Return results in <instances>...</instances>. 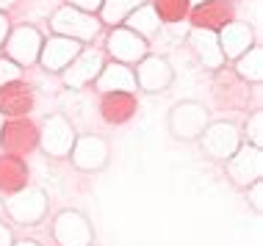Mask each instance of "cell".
<instances>
[{"label": "cell", "instance_id": "10", "mask_svg": "<svg viewBox=\"0 0 263 246\" xmlns=\"http://www.w3.org/2000/svg\"><path fill=\"white\" fill-rule=\"evenodd\" d=\"M0 150L6 155L28 158L33 150H39V125L31 116L6 119L0 130Z\"/></svg>", "mask_w": 263, "mask_h": 246}, {"label": "cell", "instance_id": "7", "mask_svg": "<svg viewBox=\"0 0 263 246\" xmlns=\"http://www.w3.org/2000/svg\"><path fill=\"white\" fill-rule=\"evenodd\" d=\"M55 246H95V224L86 213L75 208H64L53 219Z\"/></svg>", "mask_w": 263, "mask_h": 246}, {"label": "cell", "instance_id": "6", "mask_svg": "<svg viewBox=\"0 0 263 246\" xmlns=\"http://www.w3.org/2000/svg\"><path fill=\"white\" fill-rule=\"evenodd\" d=\"M211 94H213L216 108H222V111H250V102H252V86L244 83L227 67L213 72Z\"/></svg>", "mask_w": 263, "mask_h": 246}, {"label": "cell", "instance_id": "20", "mask_svg": "<svg viewBox=\"0 0 263 246\" xmlns=\"http://www.w3.org/2000/svg\"><path fill=\"white\" fill-rule=\"evenodd\" d=\"M97 111H100V119L105 125L122 128V125H127L136 116L139 100H136V94H127V91H111V94H100Z\"/></svg>", "mask_w": 263, "mask_h": 246}, {"label": "cell", "instance_id": "17", "mask_svg": "<svg viewBox=\"0 0 263 246\" xmlns=\"http://www.w3.org/2000/svg\"><path fill=\"white\" fill-rule=\"evenodd\" d=\"M186 47L191 50V55L197 58V64L208 72H216V69L227 67L224 55L219 50V39L213 31H202V28H189L186 31Z\"/></svg>", "mask_w": 263, "mask_h": 246}, {"label": "cell", "instance_id": "13", "mask_svg": "<svg viewBox=\"0 0 263 246\" xmlns=\"http://www.w3.org/2000/svg\"><path fill=\"white\" fill-rule=\"evenodd\" d=\"M105 53L111 61L125 67H136L147 53H150V42H144L139 33L127 31L125 25L108 28V36H105Z\"/></svg>", "mask_w": 263, "mask_h": 246}, {"label": "cell", "instance_id": "26", "mask_svg": "<svg viewBox=\"0 0 263 246\" xmlns=\"http://www.w3.org/2000/svg\"><path fill=\"white\" fill-rule=\"evenodd\" d=\"M153 9L158 14L161 25H177L183 19H189V11H191V3L189 0H153Z\"/></svg>", "mask_w": 263, "mask_h": 246}, {"label": "cell", "instance_id": "23", "mask_svg": "<svg viewBox=\"0 0 263 246\" xmlns=\"http://www.w3.org/2000/svg\"><path fill=\"white\" fill-rule=\"evenodd\" d=\"M230 69L244 83H250V86H260V83H263V47L252 45L244 55H238V58L233 61Z\"/></svg>", "mask_w": 263, "mask_h": 246}, {"label": "cell", "instance_id": "9", "mask_svg": "<svg viewBox=\"0 0 263 246\" xmlns=\"http://www.w3.org/2000/svg\"><path fill=\"white\" fill-rule=\"evenodd\" d=\"M197 141L202 147V155L216 160V163H224L244 144L241 141V128L233 122H208V128L202 130V136Z\"/></svg>", "mask_w": 263, "mask_h": 246}, {"label": "cell", "instance_id": "18", "mask_svg": "<svg viewBox=\"0 0 263 246\" xmlns=\"http://www.w3.org/2000/svg\"><path fill=\"white\" fill-rule=\"evenodd\" d=\"M33 102H36L33 86H31V83H25L23 78L9 80V83L0 86V114H3V119L28 116L33 111Z\"/></svg>", "mask_w": 263, "mask_h": 246}, {"label": "cell", "instance_id": "28", "mask_svg": "<svg viewBox=\"0 0 263 246\" xmlns=\"http://www.w3.org/2000/svg\"><path fill=\"white\" fill-rule=\"evenodd\" d=\"M247 202L252 205L255 213H263V180H255L250 188H247Z\"/></svg>", "mask_w": 263, "mask_h": 246}, {"label": "cell", "instance_id": "11", "mask_svg": "<svg viewBox=\"0 0 263 246\" xmlns=\"http://www.w3.org/2000/svg\"><path fill=\"white\" fill-rule=\"evenodd\" d=\"M224 174L236 188H250L255 180H263V150L252 144H241L224 160Z\"/></svg>", "mask_w": 263, "mask_h": 246}, {"label": "cell", "instance_id": "32", "mask_svg": "<svg viewBox=\"0 0 263 246\" xmlns=\"http://www.w3.org/2000/svg\"><path fill=\"white\" fill-rule=\"evenodd\" d=\"M9 31H11V19H9V14L0 11V47H3V42H6V36H9Z\"/></svg>", "mask_w": 263, "mask_h": 246}, {"label": "cell", "instance_id": "31", "mask_svg": "<svg viewBox=\"0 0 263 246\" xmlns=\"http://www.w3.org/2000/svg\"><path fill=\"white\" fill-rule=\"evenodd\" d=\"M14 243V233L6 221H0V246H11Z\"/></svg>", "mask_w": 263, "mask_h": 246}, {"label": "cell", "instance_id": "12", "mask_svg": "<svg viewBox=\"0 0 263 246\" xmlns=\"http://www.w3.org/2000/svg\"><path fill=\"white\" fill-rule=\"evenodd\" d=\"M69 160H72L78 172H86V174L103 172L111 160V141L97 136V133H83V136L75 138Z\"/></svg>", "mask_w": 263, "mask_h": 246}, {"label": "cell", "instance_id": "3", "mask_svg": "<svg viewBox=\"0 0 263 246\" xmlns=\"http://www.w3.org/2000/svg\"><path fill=\"white\" fill-rule=\"evenodd\" d=\"M211 122V111L200 100H183L169 108L166 128L177 141H197Z\"/></svg>", "mask_w": 263, "mask_h": 246}, {"label": "cell", "instance_id": "8", "mask_svg": "<svg viewBox=\"0 0 263 246\" xmlns=\"http://www.w3.org/2000/svg\"><path fill=\"white\" fill-rule=\"evenodd\" d=\"M133 78H136V91L144 94H163L175 83V67L166 55L147 53L144 58L133 67Z\"/></svg>", "mask_w": 263, "mask_h": 246}, {"label": "cell", "instance_id": "21", "mask_svg": "<svg viewBox=\"0 0 263 246\" xmlns=\"http://www.w3.org/2000/svg\"><path fill=\"white\" fill-rule=\"evenodd\" d=\"M95 91L100 94H111V91H127V94H136V78H133V67L117 64V61H105L97 80L91 83Z\"/></svg>", "mask_w": 263, "mask_h": 246}, {"label": "cell", "instance_id": "14", "mask_svg": "<svg viewBox=\"0 0 263 246\" xmlns=\"http://www.w3.org/2000/svg\"><path fill=\"white\" fill-rule=\"evenodd\" d=\"M105 64V55L95 47H83L81 53L75 55V61L69 64L67 69L61 72V83L72 91H81V89H89L91 83L97 80L100 69Z\"/></svg>", "mask_w": 263, "mask_h": 246}, {"label": "cell", "instance_id": "19", "mask_svg": "<svg viewBox=\"0 0 263 246\" xmlns=\"http://www.w3.org/2000/svg\"><path fill=\"white\" fill-rule=\"evenodd\" d=\"M216 39H219V50L224 55V64L227 61L233 64L238 55H244L255 45V28L250 23L233 19V23H227L222 31H216Z\"/></svg>", "mask_w": 263, "mask_h": 246}, {"label": "cell", "instance_id": "2", "mask_svg": "<svg viewBox=\"0 0 263 246\" xmlns=\"http://www.w3.org/2000/svg\"><path fill=\"white\" fill-rule=\"evenodd\" d=\"M47 208H50V199H47V191L39 186H25L23 191L6 196V202H3L9 221L20 224V227H36V224H42L47 216Z\"/></svg>", "mask_w": 263, "mask_h": 246}, {"label": "cell", "instance_id": "34", "mask_svg": "<svg viewBox=\"0 0 263 246\" xmlns=\"http://www.w3.org/2000/svg\"><path fill=\"white\" fill-rule=\"evenodd\" d=\"M17 3H20V0H0V11H3V14H9V11H11Z\"/></svg>", "mask_w": 263, "mask_h": 246}, {"label": "cell", "instance_id": "25", "mask_svg": "<svg viewBox=\"0 0 263 246\" xmlns=\"http://www.w3.org/2000/svg\"><path fill=\"white\" fill-rule=\"evenodd\" d=\"M141 3H147V0H103L100 11H97V19H100L103 28H117V25H122Z\"/></svg>", "mask_w": 263, "mask_h": 246}, {"label": "cell", "instance_id": "1", "mask_svg": "<svg viewBox=\"0 0 263 246\" xmlns=\"http://www.w3.org/2000/svg\"><path fill=\"white\" fill-rule=\"evenodd\" d=\"M50 33L53 36H67L72 42H81V45H91L97 36L103 33V25L97 19V14H86L78 11L72 6H59L50 14Z\"/></svg>", "mask_w": 263, "mask_h": 246}, {"label": "cell", "instance_id": "35", "mask_svg": "<svg viewBox=\"0 0 263 246\" xmlns=\"http://www.w3.org/2000/svg\"><path fill=\"white\" fill-rule=\"evenodd\" d=\"M189 3H191V6H197V3H205V0H189Z\"/></svg>", "mask_w": 263, "mask_h": 246}, {"label": "cell", "instance_id": "36", "mask_svg": "<svg viewBox=\"0 0 263 246\" xmlns=\"http://www.w3.org/2000/svg\"><path fill=\"white\" fill-rule=\"evenodd\" d=\"M3 122H6V119H3V114H0V130H3Z\"/></svg>", "mask_w": 263, "mask_h": 246}, {"label": "cell", "instance_id": "24", "mask_svg": "<svg viewBox=\"0 0 263 246\" xmlns=\"http://www.w3.org/2000/svg\"><path fill=\"white\" fill-rule=\"evenodd\" d=\"M122 25L127 28V31L139 33L144 42H150V39H155L161 33V19H158V14H155V9H153L150 3H141Z\"/></svg>", "mask_w": 263, "mask_h": 246}, {"label": "cell", "instance_id": "27", "mask_svg": "<svg viewBox=\"0 0 263 246\" xmlns=\"http://www.w3.org/2000/svg\"><path fill=\"white\" fill-rule=\"evenodd\" d=\"M241 141L252 144V147H260V150H263V111L260 108L250 111V116L244 119V128H241Z\"/></svg>", "mask_w": 263, "mask_h": 246}, {"label": "cell", "instance_id": "5", "mask_svg": "<svg viewBox=\"0 0 263 246\" xmlns=\"http://www.w3.org/2000/svg\"><path fill=\"white\" fill-rule=\"evenodd\" d=\"M78 138L75 125L69 122L64 114H47L39 125V150L45 152L47 158H69L72 152V144Z\"/></svg>", "mask_w": 263, "mask_h": 246}, {"label": "cell", "instance_id": "29", "mask_svg": "<svg viewBox=\"0 0 263 246\" xmlns=\"http://www.w3.org/2000/svg\"><path fill=\"white\" fill-rule=\"evenodd\" d=\"M17 78H23V69H20L17 64H11L9 58H3V55H0V86H3V83H9V80H17Z\"/></svg>", "mask_w": 263, "mask_h": 246}, {"label": "cell", "instance_id": "30", "mask_svg": "<svg viewBox=\"0 0 263 246\" xmlns=\"http://www.w3.org/2000/svg\"><path fill=\"white\" fill-rule=\"evenodd\" d=\"M103 0H64V6H72L78 11H86V14H97L100 11Z\"/></svg>", "mask_w": 263, "mask_h": 246}, {"label": "cell", "instance_id": "4", "mask_svg": "<svg viewBox=\"0 0 263 246\" xmlns=\"http://www.w3.org/2000/svg\"><path fill=\"white\" fill-rule=\"evenodd\" d=\"M45 45V33L36 25H11L9 36L3 42V58H9L11 64H17L20 69H28L33 64H39V53Z\"/></svg>", "mask_w": 263, "mask_h": 246}, {"label": "cell", "instance_id": "16", "mask_svg": "<svg viewBox=\"0 0 263 246\" xmlns=\"http://www.w3.org/2000/svg\"><path fill=\"white\" fill-rule=\"evenodd\" d=\"M236 19V0H205V3L191 6L189 23L191 28H202V31H222L227 23Z\"/></svg>", "mask_w": 263, "mask_h": 246}, {"label": "cell", "instance_id": "33", "mask_svg": "<svg viewBox=\"0 0 263 246\" xmlns=\"http://www.w3.org/2000/svg\"><path fill=\"white\" fill-rule=\"evenodd\" d=\"M11 246H42L39 241H33V238H20V241H17V238H14V243Z\"/></svg>", "mask_w": 263, "mask_h": 246}, {"label": "cell", "instance_id": "15", "mask_svg": "<svg viewBox=\"0 0 263 246\" xmlns=\"http://www.w3.org/2000/svg\"><path fill=\"white\" fill-rule=\"evenodd\" d=\"M86 45L81 42H72L67 36H45V45H42V53H39V67L50 75H61L64 69L75 61V55L83 50Z\"/></svg>", "mask_w": 263, "mask_h": 246}, {"label": "cell", "instance_id": "22", "mask_svg": "<svg viewBox=\"0 0 263 246\" xmlns=\"http://www.w3.org/2000/svg\"><path fill=\"white\" fill-rule=\"evenodd\" d=\"M31 166H28L25 158L17 155H0V194L11 196L17 191H23L25 186H31Z\"/></svg>", "mask_w": 263, "mask_h": 246}]
</instances>
